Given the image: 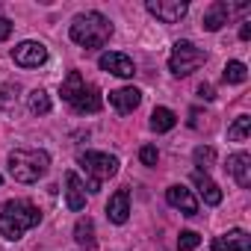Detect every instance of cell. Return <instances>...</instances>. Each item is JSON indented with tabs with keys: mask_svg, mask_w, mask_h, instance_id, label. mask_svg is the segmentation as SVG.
Here are the masks:
<instances>
[{
	"mask_svg": "<svg viewBox=\"0 0 251 251\" xmlns=\"http://www.w3.org/2000/svg\"><path fill=\"white\" fill-rule=\"evenodd\" d=\"M12 59H15V65H21V68H39V65L48 62V48H45L42 42H21V45L12 50Z\"/></svg>",
	"mask_w": 251,
	"mask_h": 251,
	"instance_id": "7",
	"label": "cell"
},
{
	"mask_svg": "<svg viewBox=\"0 0 251 251\" xmlns=\"http://www.w3.org/2000/svg\"><path fill=\"white\" fill-rule=\"evenodd\" d=\"M98 65H100L103 71L115 74V77H133V74H136V65H133V59H130L127 53H115V50H109V53H100Z\"/></svg>",
	"mask_w": 251,
	"mask_h": 251,
	"instance_id": "9",
	"label": "cell"
},
{
	"mask_svg": "<svg viewBox=\"0 0 251 251\" xmlns=\"http://www.w3.org/2000/svg\"><path fill=\"white\" fill-rule=\"evenodd\" d=\"M74 239L83 251H98V242H95V222L86 216V219H77L74 225Z\"/></svg>",
	"mask_w": 251,
	"mask_h": 251,
	"instance_id": "17",
	"label": "cell"
},
{
	"mask_svg": "<svg viewBox=\"0 0 251 251\" xmlns=\"http://www.w3.org/2000/svg\"><path fill=\"white\" fill-rule=\"evenodd\" d=\"M39 222H42L39 207L24 201V198H12L6 204H0V233H3L6 239H21Z\"/></svg>",
	"mask_w": 251,
	"mask_h": 251,
	"instance_id": "1",
	"label": "cell"
},
{
	"mask_svg": "<svg viewBox=\"0 0 251 251\" xmlns=\"http://www.w3.org/2000/svg\"><path fill=\"white\" fill-rule=\"evenodd\" d=\"M213 163H216V151H213L210 145H198V148H195V166H198V172L210 169Z\"/></svg>",
	"mask_w": 251,
	"mask_h": 251,
	"instance_id": "24",
	"label": "cell"
},
{
	"mask_svg": "<svg viewBox=\"0 0 251 251\" xmlns=\"http://www.w3.org/2000/svg\"><path fill=\"white\" fill-rule=\"evenodd\" d=\"M109 103H112L121 115H127V112H133V109L142 103V92H139L136 86H121V89L109 92Z\"/></svg>",
	"mask_w": 251,
	"mask_h": 251,
	"instance_id": "12",
	"label": "cell"
},
{
	"mask_svg": "<svg viewBox=\"0 0 251 251\" xmlns=\"http://www.w3.org/2000/svg\"><path fill=\"white\" fill-rule=\"evenodd\" d=\"M65 204H68V210H74V213H80V210L86 207V183H83L74 172L65 175Z\"/></svg>",
	"mask_w": 251,
	"mask_h": 251,
	"instance_id": "14",
	"label": "cell"
},
{
	"mask_svg": "<svg viewBox=\"0 0 251 251\" xmlns=\"http://www.w3.org/2000/svg\"><path fill=\"white\" fill-rule=\"evenodd\" d=\"M248 130H251V115H239L230 127H227V139L230 142H245L248 139Z\"/></svg>",
	"mask_w": 251,
	"mask_h": 251,
	"instance_id": "21",
	"label": "cell"
},
{
	"mask_svg": "<svg viewBox=\"0 0 251 251\" xmlns=\"http://www.w3.org/2000/svg\"><path fill=\"white\" fill-rule=\"evenodd\" d=\"M30 112H36V115H48L50 112V98H48V92L45 89H36V92H30Z\"/></svg>",
	"mask_w": 251,
	"mask_h": 251,
	"instance_id": "23",
	"label": "cell"
},
{
	"mask_svg": "<svg viewBox=\"0 0 251 251\" xmlns=\"http://www.w3.org/2000/svg\"><path fill=\"white\" fill-rule=\"evenodd\" d=\"M166 201H169L175 210H180L183 216H195V213H198V198H195L192 189H186V186H169V189H166Z\"/></svg>",
	"mask_w": 251,
	"mask_h": 251,
	"instance_id": "10",
	"label": "cell"
},
{
	"mask_svg": "<svg viewBox=\"0 0 251 251\" xmlns=\"http://www.w3.org/2000/svg\"><path fill=\"white\" fill-rule=\"evenodd\" d=\"M109 36H112V24L100 12H80L71 21V42H77L80 48H103Z\"/></svg>",
	"mask_w": 251,
	"mask_h": 251,
	"instance_id": "2",
	"label": "cell"
},
{
	"mask_svg": "<svg viewBox=\"0 0 251 251\" xmlns=\"http://www.w3.org/2000/svg\"><path fill=\"white\" fill-rule=\"evenodd\" d=\"M213 251H251V236L242 227H233L213 239Z\"/></svg>",
	"mask_w": 251,
	"mask_h": 251,
	"instance_id": "11",
	"label": "cell"
},
{
	"mask_svg": "<svg viewBox=\"0 0 251 251\" xmlns=\"http://www.w3.org/2000/svg\"><path fill=\"white\" fill-rule=\"evenodd\" d=\"M139 160H142V166H157L160 154H157V148H154V145H145V148L139 151Z\"/></svg>",
	"mask_w": 251,
	"mask_h": 251,
	"instance_id": "26",
	"label": "cell"
},
{
	"mask_svg": "<svg viewBox=\"0 0 251 251\" xmlns=\"http://www.w3.org/2000/svg\"><path fill=\"white\" fill-rule=\"evenodd\" d=\"M12 36V21L9 18H0V42H6Z\"/></svg>",
	"mask_w": 251,
	"mask_h": 251,
	"instance_id": "27",
	"label": "cell"
},
{
	"mask_svg": "<svg viewBox=\"0 0 251 251\" xmlns=\"http://www.w3.org/2000/svg\"><path fill=\"white\" fill-rule=\"evenodd\" d=\"M145 9L154 18H160L163 24H177L189 12V3H186V0H148Z\"/></svg>",
	"mask_w": 251,
	"mask_h": 251,
	"instance_id": "6",
	"label": "cell"
},
{
	"mask_svg": "<svg viewBox=\"0 0 251 251\" xmlns=\"http://www.w3.org/2000/svg\"><path fill=\"white\" fill-rule=\"evenodd\" d=\"M50 169V157L48 151L39 148H15L9 154V175L18 183H36L39 177H45Z\"/></svg>",
	"mask_w": 251,
	"mask_h": 251,
	"instance_id": "3",
	"label": "cell"
},
{
	"mask_svg": "<svg viewBox=\"0 0 251 251\" xmlns=\"http://www.w3.org/2000/svg\"><path fill=\"white\" fill-rule=\"evenodd\" d=\"M227 172L233 175V180H236L239 186H251V157H248L245 151L227 157Z\"/></svg>",
	"mask_w": 251,
	"mask_h": 251,
	"instance_id": "15",
	"label": "cell"
},
{
	"mask_svg": "<svg viewBox=\"0 0 251 251\" xmlns=\"http://www.w3.org/2000/svg\"><path fill=\"white\" fill-rule=\"evenodd\" d=\"M192 183L198 186V192H201L204 204H210V207L222 204V189L216 186V180H213L207 172H192Z\"/></svg>",
	"mask_w": 251,
	"mask_h": 251,
	"instance_id": "16",
	"label": "cell"
},
{
	"mask_svg": "<svg viewBox=\"0 0 251 251\" xmlns=\"http://www.w3.org/2000/svg\"><path fill=\"white\" fill-rule=\"evenodd\" d=\"M204 62H207V53L201 48H195L192 42H177L175 50H172V56H169V71L175 77H189Z\"/></svg>",
	"mask_w": 251,
	"mask_h": 251,
	"instance_id": "5",
	"label": "cell"
},
{
	"mask_svg": "<svg viewBox=\"0 0 251 251\" xmlns=\"http://www.w3.org/2000/svg\"><path fill=\"white\" fill-rule=\"evenodd\" d=\"M242 12V9H248V3H236V6H227L225 0H216V3L204 12V30H210V33H216V30H222L225 24H227V18H230V12Z\"/></svg>",
	"mask_w": 251,
	"mask_h": 251,
	"instance_id": "8",
	"label": "cell"
},
{
	"mask_svg": "<svg viewBox=\"0 0 251 251\" xmlns=\"http://www.w3.org/2000/svg\"><path fill=\"white\" fill-rule=\"evenodd\" d=\"M71 106H74V112H98V109L103 106V98H100L98 86H86L83 95H80Z\"/></svg>",
	"mask_w": 251,
	"mask_h": 251,
	"instance_id": "18",
	"label": "cell"
},
{
	"mask_svg": "<svg viewBox=\"0 0 251 251\" xmlns=\"http://www.w3.org/2000/svg\"><path fill=\"white\" fill-rule=\"evenodd\" d=\"M175 124H177V115H175L169 106H157V109L151 112V130H154V133H169Z\"/></svg>",
	"mask_w": 251,
	"mask_h": 251,
	"instance_id": "20",
	"label": "cell"
},
{
	"mask_svg": "<svg viewBox=\"0 0 251 251\" xmlns=\"http://www.w3.org/2000/svg\"><path fill=\"white\" fill-rule=\"evenodd\" d=\"M198 242H201V236H198L195 230H183V233L177 236V248H180V251H192V248H198Z\"/></svg>",
	"mask_w": 251,
	"mask_h": 251,
	"instance_id": "25",
	"label": "cell"
},
{
	"mask_svg": "<svg viewBox=\"0 0 251 251\" xmlns=\"http://www.w3.org/2000/svg\"><path fill=\"white\" fill-rule=\"evenodd\" d=\"M80 166L89 175L86 192H98L100 180H106V177H112L118 172V157H112L106 151H86V154H80Z\"/></svg>",
	"mask_w": 251,
	"mask_h": 251,
	"instance_id": "4",
	"label": "cell"
},
{
	"mask_svg": "<svg viewBox=\"0 0 251 251\" xmlns=\"http://www.w3.org/2000/svg\"><path fill=\"white\" fill-rule=\"evenodd\" d=\"M106 216H109V222H115V225H124V222H127V216H130V192H127V189H118V192L109 195V201H106Z\"/></svg>",
	"mask_w": 251,
	"mask_h": 251,
	"instance_id": "13",
	"label": "cell"
},
{
	"mask_svg": "<svg viewBox=\"0 0 251 251\" xmlns=\"http://www.w3.org/2000/svg\"><path fill=\"white\" fill-rule=\"evenodd\" d=\"M239 39H242V42L251 39V24H242V27H239Z\"/></svg>",
	"mask_w": 251,
	"mask_h": 251,
	"instance_id": "29",
	"label": "cell"
},
{
	"mask_svg": "<svg viewBox=\"0 0 251 251\" xmlns=\"http://www.w3.org/2000/svg\"><path fill=\"white\" fill-rule=\"evenodd\" d=\"M225 83H245L248 80V68L239 62V59H230L227 65H225Z\"/></svg>",
	"mask_w": 251,
	"mask_h": 251,
	"instance_id": "22",
	"label": "cell"
},
{
	"mask_svg": "<svg viewBox=\"0 0 251 251\" xmlns=\"http://www.w3.org/2000/svg\"><path fill=\"white\" fill-rule=\"evenodd\" d=\"M0 183H3V180H0Z\"/></svg>",
	"mask_w": 251,
	"mask_h": 251,
	"instance_id": "30",
	"label": "cell"
},
{
	"mask_svg": "<svg viewBox=\"0 0 251 251\" xmlns=\"http://www.w3.org/2000/svg\"><path fill=\"white\" fill-rule=\"evenodd\" d=\"M83 89H86V80H83L77 71H71V74L59 83V95H62V100H68V103H74V100L83 95Z\"/></svg>",
	"mask_w": 251,
	"mask_h": 251,
	"instance_id": "19",
	"label": "cell"
},
{
	"mask_svg": "<svg viewBox=\"0 0 251 251\" xmlns=\"http://www.w3.org/2000/svg\"><path fill=\"white\" fill-rule=\"evenodd\" d=\"M198 95H201L204 100H213V98H216V95H213V86H210V83H201V86H198Z\"/></svg>",
	"mask_w": 251,
	"mask_h": 251,
	"instance_id": "28",
	"label": "cell"
}]
</instances>
